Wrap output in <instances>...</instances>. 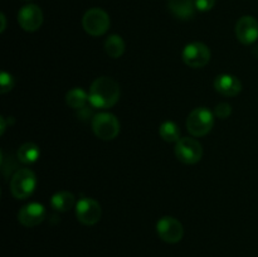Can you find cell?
Instances as JSON below:
<instances>
[{"mask_svg": "<svg viewBox=\"0 0 258 257\" xmlns=\"http://www.w3.org/2000/svg\"><path fill=\"white\" fill-rule=\"evenodd\" d=\"M120 86L110 77H98L92 82L88 92V102L93 108H110L120 98Z\"/></svg>", "mask_w": 258, "mask_h": 257, "instance_id": "1", "label": "cell"}, {"mask_svg": "<svg viewBox=\"0 0 258 257\" xmlns=\"http://www.w3.org/2000/svg\"><path fill=\"white\" fill-rule=\"evenodd\" d=\"M214 113L207 107H197L186 118V128L193 136L201 138L213 128Z\"/></svg>", "mask_w": 258, "mask_h": 257, "instance_id": "2", "label": "cell"}, {"mask_svg": "<svg viewBox=\"0 0 258 257\" xmlns=\"http://www.w3.org/2000/svg\"><path fill=\"white\" fill-rule=\"evenodd\" d=\"M37 186V178L30 169H19L10 180V191L17 199L30 197Z\"/></svg>", "mask_w": 258, "mask_h": 257, "instance_id": "3", "label": "cell"}, {"mask_svg": "<svg viewBox=\"0 0 258 257\" xmlns=\"http://www.w3.org/2000/svg\"><path fill=\"white\" fill-rule=\"evenodd\" d=\"M92 130L101 140H113L120 133V122L112 113L101 112L92 118Z\"/></svg>", "mask_w": 258, "mask_h": 257, "instance_id": "4", "label": "cell"}, {"mask_svg": "<svg viewBox=\"0 0 258 257\" xmlns=\"http://www.w3.org/2000/svg\"><path fill=\"white\" fill-rule=\"evenodd\" d=\"M110 23L108 14L100 8L87 10L82 18L83 29L92 37H100L105 34L110 28Z\"/></svg>", "mask_w": 258, "mask_h": 257, "instance_id": "5", "label": "cell"}, {"mask_svg": "<svg viewBox=\"0 0 258 257\" xmlns=\"http://www.w3.org/2000/svg\"><path fill=\"white\" fill-rule=\"evenodd\" d=\"M181 58L189 67L202 68L208 65L209 59H211V50L202 42L189 43L183 49Z\"/></svg>", "mask_w": 258, "mask_h": 257, "instance_id": "6", "label": "cell"}, {"mask_svg": "<svg viewBox=\"0 0 258 257\" xmlns=\"http://www.w3.org/2000/svg\"><path fill=\"white\" fill-rule=\"evenodd\" d=\"M175 155L181 163L196 164L203 156V146L196 139L181 138L175 145Z\"/></svg>", "mask_w": 258, "mask_h": 257, "instance_id": "7", "label": "cell"}, {"mask_svg": "<svg viewBox=\"0 0 258 257\" xmlns=\"http://www.w3.org/2000/svg\"><path fill=\"white\" fill-rule=\"evenodd\" d=\"M76 216L85 226H93L102 216V208L96 199L82 198L76 204Z\"/></svg>", "mask_w": 258, "mask_h": 257, "instance_id": "8", "label": "cell"}, {"mask_svg": "<svg viewBox=\"0 0 258 257\" xmlns=\"http://www.w3.org/2000/svg\"><path fill=\"white\" fill-rule=\"evenodd\" d=\"M156 232L166 243H178L184 236L183 224L170 216H165L159 219L156 224Z\"/></svg>", "mask_w": 258, "mask_h": 257, "instance_id": "9", "label": "cell"}, {"mask_svg": "<svg viewBox=\"0 0 258 257\" xmlns=\"http://www.w3.org/2000/svg\"><path fill=\"white\" fill-rule=\"evenodd\" d=\"M18 23L27 32H35L43 24V12L38 5L28 4L18 13Z\"/></svg>", "mask_w": 258, "mask_h": 257, "instance_id": "10", "label": "cell"}, {"mask_svg": "<svg viewBox=\"0 0 258 257\" xmlns=\"http://www.w3.org/2000/svg\"><path fill=\"white\" fill-rule=\"evenodd\" d=\"M45 208L40 203H29L22 207L18 213V221L25 227H35L45 219Z\"/></svg>", "mask_w": 258, "mask_h": 257, "instance_id": "11", "label": "cell"}, {"mask_svg": "<svg viewBox=\"0 0 258 257\" xmlns=\"http://www.w3.org/2000/svg\"><path fill=\"white\" fill-rule=\"evenodd\" d=\"M236 35L243 44H252L258 39V22L253 17H242L236 24Z\"/></svg>", "mask_w": 258, "mask_h": 257, "instance_id": "12", "label": "cell"}, {"mask_svg": "<svg viewBox=\"0 0 258 257\" xmlns=\"http://www.w3.org/2000/svg\"><path fill=\"white\" fill-rule=\"evenodd\" d=\"M214 87L217 92L226 97H234L242 91V82L236 76L229 75V73H223V75L217 76L214 80Z\"/></svg>", "mask_w": 258, "mask_h": 257, "instance_id": "13", "label": "cell"}, {"mask_svg": "<svg viewBox=\"0 0 258 257\" xmlns=\"http://www.w3.org/2000/svg\"><path fill=\"white\" fill-rule=\"evenodd\" d=\"M168 7L176 18L183 20L193 18L197 9L194 0H168Z\"/></svg>", "mask_w": 258, "mask_h": 257, "instance_id": "14", "label": "cell"}, {"mask_svg": "<svg viewBox=\"0 0 258 257\" xmlns=\"http://www.w3.org/2000/svg\"><path fill=\"white\" fill-rule=\"evenodd\" d=\"M76 203V198L71 191L62 190L53 194L50 198V206L57 212H68Z\"/></svg>", "mask_w": 258, "mask_h": 257, "instance_id": "15", "label": "cell"}, {"mask_svg": "<svg viewBox=\"0 0 258 257\" xmlns=\"http://www.w3.org/2000/svg\"><path fill=\"white\" fill-rule=\"evenodd\" d=\"M66 102L68 107L75 108V110H81L86 107V103L88 102V95L80 87H75L70 90L66 95Z\"/></svg>", "mask_w": 258, "mask_h": 257, "instance_id": "16", "label": "cell"}, {"mask_svg": "<svg viewBox=\"0 0 258 257\" xmlns=\"http://www.w3.org/2000/svg\"><path fill=\"white\" fill-rule=\"evenodd\" d=\"M105 50L111 58H120L125 52V42L120 35H110L105 42Z\"/></svg>", "mask_w": 258, "mask_h": 257, "instance_id": "17", "label": "cell"}, {"mask_svg": "<svg viewBox=\"0 0 258 257\" xmlns=\"http://www.w3.org/2000/svg\"><path fill=\"white\" fill-rule=\"evenodd\" d=\"M40 150L35 144L25 143L18 150V159L24 164H33L39 159Z\"/></svg>", "mask_w": 258, "mask_h": 257, "instance_id": "18", "label": "cell"}, {"mask_svg": "<svg viewBox=\"0 0 258 257\" xmlns=\"http://www.w3.org/2000/svg\"><path fill=\"white\" fill-rule=\"evenodd\" d=\"M159 134L166 143H178L180 140V130L173 121H165L161 123L159 127Z\"/></svg>", "mask_w": 258, "mask_h": 257, "instance_id": "19", "label": "cell"}, {"mask_svg": "<svg viewBox=\"0 0 258 257\" xmlns=\"http://www.w3.org/2000/svg\"><path fill=\"white\" fill-rule=\"evenodd\" d=\"M13 87H14L13 76L8 72H2V75H0V92L7 93L12 91Z\"/></svg>", "mask_w": 258, "mask_h": 257, "instance_id": "20", "label": "cell"}, {"mask_svg": "<svg viewBox=\"0 0 258 257\" xmlns=\"http://www.w3.org/2000/svg\"><path fill=\"white\" fill-rule=\"evenodd\" d=\"M232 113V106L227 102H222L218 103L214 108V115L217 116L218 118H222V120H226L231 116Z\"/></svg>", "mask_w": 258, "mask_h": 257, "instance_id": "21", "label": "cell"}, {"mask_svg": "<svg viewBox=\"0 0 258 257\" xmlns=\"http://www.w3.org/2000/svg\"><path fill=\"white\" fill-rule=\"evenodd\" d=\"M196 8L199 12H208L216 4V0H194Z\"/></svg>", "mask_w": 258, "mask_h": 257, "instance_id": "22", "label": "cell"}, {"mask_svg": "<svg viewBox=\"0 0 258 257\" xmlns=\"http://www.w3.org/2000/svg\"><path fill=\"white\" fill-rule=\"evenodd\" d=\"M0 19H2V29H0V32H4L5 30V25H7V20H5V15L3 14H0Z\"/></svg>", "mask_w": 258, "mask_h": 257, "instance_id": "23", "label": "cell"}, {"mask_svg": "<svg viewBox=\"0 0 258 257\" xmlns=\"http://www.w3.org/2000/svg\"><path fill=\"white\" fill-rule=\"evenodd\" d=\"M252 54H253L254 57H256L258 59V44L254 45V47H253V49H252Z\"/></svg>", "mask_w": 258, "mask_h": 257, "instance_id": "24", "label": "cell"}]
</instances>
